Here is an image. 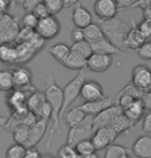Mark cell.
<instances>
[{
	"label": "cell",
	"instance_id": "836d02e7",
	"mask_svg": "<svg viewBox=\"0 0 151 158\" xmlns=\"http://www.w3.org/2000/svg\"><path fill=\"white\" fill-rule=\"evenodd\" d=\"M75 150H76V152H77L78 155H80V156H82V157L90 155V154L95 153L96 151H97L90 139L79 142V143H78L76 146H75Z\"/></svg>",
	"mask_w": 151,
	"mask_h": 158
},
{
	"label": "cell",
	"instance_id": "680465c9",
	"mask_svg": "<svg viewBox=\"0 0 151 158\" xmlns=\"http://www.w3.org/2000/svg\"><path fill=\"white\" fill-rule=\"evenodd\" d=\"M75 158H83V157H82V156H80V155H78V154H77L76 157H75Z\"/></svg>",
	"mask_w": 151,
	"mask_h": 158
},
{
	"label": "cell",
	"instance_id": "7c38bea8",
	"mask_svg": "<svg viewBox=\"0 0 151 158\" xmlns=\"http://www.w3.org/2000/svg\"><path fill=\"white\" fill-rule=\"evenodd\" d=\"M112 63V56L93 52V55L87 59L86 69L92 72H95V73H102L111 67Z\"/></svg>",
	"mask_w": 151,
	"mask_h": 158
},
{
	"label": "cell",
	"instance_id": "e575fe53",
	"mask_svg": "<svg viewBox=\"0 0 151 158\" xmlns=\"http://www.w3.org/2000/svg\"><path fill=\"white\" fill-rule=\"evenodd\" d=\"M27 151V148L24 145L20 144H14L10 147H8V149L5 152L6 158H23L25 153Z\"/></svg>",
	"mask_w": 151,
	"mask_h": 158
},
{
	"label": "cell",
	"instance_id": "681fc988",
	"mask_svg": "<svg viewBox=\"0 0 151 158\" xmlns=\"http://www.w3.org/2000/svg\"><path fill=\"white\" fill-rule=\"evenodd\" d=\"M23 158H42V156L39 151L35 148H29V149H27Z\"/></svg>",
	"mask_w": 151,
	"mask_h": 158
},
{
	"label": "cell",
	"instance_id": "7402d4cb",
	"mask_svg": "<svg viewBox=\"0 0 151 158\" xmlns=\"http://www.w3.org/2000/svg\"><path fill=\"white\" fill-rule=\"evenodd\" d=\"M46 103V98L44 94V91L35 90L28 97L27 100V107L30 112L36 115V117H39L40 110L43 107V105Z\"/></svg>",
	"mask_w": 151,
	"mask_h": 158
},
{
	"label": "cell",
	"instance_id": "83f0119b",
	"mask_svg": "<svg viewBox=\"0 0 151 158\" xmlns=\"http://www.w3.org/2000/svg\"><path fill=\"white\" fill-rule=\"evenodd\" d=\"M49 53L57 62H59L60 64H63L71 53V46L62 42L53 44L49 48Z\"/></svg>",
	"mask_w": 151,
	"mask_h": 158
},
{
	"label": "cell",
	"instance_id": "f6af8a7d",
	"mask_svg": "<svg viewBox=\"0 0 151 158\" xmlns=\"http://www.w3.org/2000/svg\"><path fill=\"white\" fill-rule=\"evenodd\" d=\"M142 128L143 131L145 132V135H151V111L144 116L142 122Z\"/></svg>",
	"mask_w": 151,
	"mask_h": 158
},
{
	"label": "cell",
	"instance_id": "ffe728a7",
	"mask_svg": "<svg viewBox=\"0 0 151 158\" xmlns=\"http://www.w3.org/2000/svg\"><path fill=\"white\" fill-rule=\"evenodd\" d=\"M92 47L94 52L104 53V55H109V56H114V55L124 56V52H122L117 46H115L106 37H103L102 39L98 40L97 42L92 43Z\"/></svg>",
	"mask_w": 151,
	"mask_h": 158
},
{
	"label": "cell",
	"instance_id": "4fadbf2b",
	"mask_svg": "<svg viewBox=\"0 0 151 158\" xmlns=\"http://www.w3.org/2000/svg\"><path fill=\"white\" fill-rule=\"evenodd\" d=\"M80 97L84 102H93L103 99L104 90L99 82L95 80H86L83 82L80 90Z\"/></svg>",
	"mask_w": 151,
	"mask_h": 158
},
{
	"label": "cell",
	"instance_id": "816d5d0a",
	"mask_svg": "<svg viewBox=\"0 0 151 158\" xmlns=\"http://www.w3.org/2000/svg\"><path fill=\"white\" fill-rule=\"evenodd\" d=\"M10 7L11 5L8 2H6L5 0H0V15L6 14Z\"/></svg>",
	"mask_w": 151,
	"mask_h": 158
},
{
	"label": "cell",
	"instance_id": "7dc6e473",
	"mask_svg": "<svg viewBox=\"0 0 151 158\" xmlns=\"http://www.w3.org/2000/svg\"><path fill=\"white\" fill-rule=\"evenodd\" d=\"M137 1L138 0H115L119 10H120V9L133 8Z\"/></svg>",
	"mask_w": 151,
	"mask_h": 158
},
{
	"label": "cell",
	"instance_id": "8992f818",
	"mask_svg": "<svg viewBox=\"0 0 151 158\" xmlns=\"http://www.w3.org/2000/svg\"><path fill=\"white\" fill-rule=\"evenodd\" d=\"M44 43L45 40L42 39L37 33L30 40L17 43L15 46H17L18 53H19L18 64H23V63L30 61L42 48Z\"/></svg>",
	"mask_w": 151,
	"mask_h": 158
},
{
	"label": "cell",
	"instance_id": "5bb4252c",
	"mask_svg": "<svg viewBox=\"0 0 151 158\" xmlns=\"http://www.w3.org/2000/svg\"><path fill=\"white\" fill-rule=\"evenodd\" d=\"M116 102L117 100L115 97H104L103 99L93 101V102H86L83 105H81V108L87 115L96 116L105 109L115 105Z\"/></svg>",
	"mask_w": 151,
	"mask_h": 158
},
{
	"label": "cell",
	"instance_id": "5b68a950",
	"mask_svg": "<svg viewBox=\"0 0 151 158\" xmlns=\"http://www.w3.org/2000/svg\"><path fill=\"white\" fill-rule=\"evenodd\" d=\"M20 30L17 18L8 12L0 15V44L14 43L17 41Z\"/></svg>",
	"mask_w": 151,
	"mask_h": 158
},
{
	"label": "cell",
	"instance_id": "60d3db41",
	"mask_svg": "<svg viewBox=\"0 0 151 158\" xmlns=\"http://www.w3.org/2000/svg\"><path fill=\"white\" fill-rule=\"evenodd\" d=\"M77 155V152L75 150V147L70 146V145L66 144L61 147V149L58 152L59 158H75Z\"/></svg>",
	"mask_w": 151,
	"mask_h": 158
},
{
	"label": "cell",
	"instance_id": "d6986e66",
	"mask_svg": "<svg viewBox=\"0 0 151 158\" xmlns=\"http://www.w3.org/2000/svg\"><path fill=\"white\" fill-rule=\"evenodd\" d=\"M31 94L24 89H20V88H15L11 91H9V94L6 97V104L9 107L10 111H15L23 106L27 105L28 97Z\"/></svg>",
	"mask_w": 151,
	"mask_h": 158
},
{
	"label": "cell",
	"instance_id": "d4e9b609",
	"mask_svg": "<svg viewBox=\"0 0 151 158\" xmlns=\"http://www.w3.org/2000/svg\"><path fill=\"white\" fill-rule=\"evenodd\" d=\"M146 110L144 108L142 101L141 100H136L135 102L132 104L131 106H128V108L122 110V113L128 120H131L135 125L140 121L142 116L144 115V112Z\"/></svg>",
	"mask_w": 151,
	"mask_h": 158
},
{
	"label": "cell",
	"instance_id": "bcb514c9",
	"mask_svg": "<svg viewBox=\"0 0 151 158\" xmlns=\"http://www.w3.org/2000/svg\"><path fill=\"white\" fill-rule=\"evenodd\" d=\"M42 1L43 0H25L22 6H23V8L26 10V12H32L33 9Z\"/></svg>",
	"mask_w": 151,
	"mask_h": 158
},
{
	"label": "cell",
	"instance_id": "f546056e",
	"mask_svg": "<svg viewBox=\"0 0 151 158\" xmlns=\"http://www.w3.org/2000/svg\"><path fill=\"white\" fill-rule=\"evenodd\" d=\"M83 31H84V39L89 41L90 43L97 42L98 40L105 37L102 28L100 27L99 24L96 23H92L90 25H89L87 27L84 28Z\"/></svg>",
	"mask_w": 151,
	"mask_h": 158
},
{
	"label": "cell",
	"instance_id": "11a10c76",
	"mask_svg": "<svg viewBox=\"0 0 151 158\" xmlns=\"http://www.w3.org/2000/svg\"><path fill=\"white\" fill-rule=\"evenodd\" d=\"M25 1V0H15V3H17V4H23V2Z\"/></svg>",
	"mask_w": 151,
	"mask_h": 158
},
{
	"label": "cell",
	"instance_id": "484cf974",
	"mask_svg": "<svg viewBox=\"0 0 151 158\" xmlns=\"http://www.w3.org/2000/svg\"><path fill=\"white\" fill-rule=\"evenodd\" d=\"M86 116L87 114L82 110L81 106H78V107H74L72 109H69L64 115V119L66 124L70 128H72L77 126L78 124H80L86 119Z\"/></svg>",
	"mask_w": 151,
	"mask_h": 158
},
{
	"label": "cell",
	"instance_id": "c3c4849f",
	"mask_svg": "<svg viewBox=\"0 0 151 158\" xmlns=\"http://www.w3.org/2000/svg\"><path fill=\"white\" fill-rule=\"evenodd\" d=\"M141 101H142V104L146 111L150 112L151 111V89L146 91V93H144Z\"/></svg>",
	"mask_w": 151,
	"mask_h": 158
},
{
	"label": "cell",
	"instance_id": "9f6ffc18",
	"mask_svg": "<svg viewBox=\"0 0 151 158\" xmlns=\"http://www.w3.org/2000/svg\"><path fill=\"white\" fill-rule=\"evenodd\" d=\"M124 158H132V156H131V153H130V154H127V155H125Z\"/></svg>",
	"mask_w": 151,
	"mask_h": 158
},
{
	"label": "cell",
	"instance_id": "d590c367",
	"mask_svg": "<svg viewBox=\"0 0 151 158\" xmlns=\"http://www.w3.org/2000/svg\"><path fill=\"white\" fill-rule=\"evenodd\" d=\"M43 3L46 6L50 15H58L65 7L63 0H43Z\"/></svg>",
	"mask_w": 151,
	"mask_h": 158
},
{
	"label": "cell",
	"instance_id": "1f68e13d",
	"mask_svg": "<svg viewBox=\"0 0 151 158\" xmlns=\"http://www.w3.org/2000/svg\"><path fill=\"white\" fill-rule=\"evenodd\" d=\"M131 152L132 151L121 145L111 144L109 147L106 148L104 158H124L127 154H130Z\"/></svg>",
	"mask_w": 151,
	"mask_h": 158
},
{
	"label": "cell",
	"instance_id": "f5cc1de1",
	"mask_svg": "<svg viewBox=\"0 0 151 158\" xmlns=\"http://www.w3.org/2000/svg\"><path fill=\"white\" fill-rule=\"evenodd\" d=\"M64 1L65 7H71V6H75L78 3H81L82 0H63Z\"/></svg>",
	"mask_w": 151,
	"mask_h": 158
},
{
	"label": "cell",
	"instance_id": "f35d334b",
	"mask_svg": "<svg viewBox=\"0 0 151 158\" xmlns=\"http://www.w3.org/2000/svg\"><path fill=\"white\" fill-rule=\"evenodd\" d=\"M119 93L131 94V96H133L135 99H137V100H141L143 97V94H144V91H142L138 87H136L133 83H132V82H130L128 85H125V86L122 88Z\"/></svg>",
	"mask_w": 151,
	"mask_h": 158
},
{
	"label": "cell",
	"instance_id": "e0dca14e",
	"mask_svg": "<svg viewBox=\"0 0 151 158\" xmlns=\"http://www.w3.org/2000/svg\"><path fill=\"white\" fill-rule=\"evenodd\" d=\"M71 19L75 27L82 28V29H84L86 27L93 23L92 14L81 3H78V4L73 6Z\"/></svg>",
	"mask_w": 151,
	"mask_h": 158
},
{
	"label": "cell",
	"instance_id": "ac0fdd59",
	"mask_svg": "<svg viewBox=\"0 0 151 158\" xmlns=\"http://www.w3.org/2000/svg\"><path fill=\"white\" fill-rule=\"evenodd\" d=\"M132 154H134L137 158H151V135H140L134 142Z\"/></svg>",
	"mask_w": 151,
	"mask_h": 158
},
{
	"label": "cell",
	"instance_id": "f1b7e54d",
	"mask_svg": "<svg viewBox=\"0 0 151 158\" xmlns=\"http://www.w3.org/2000/svg\"><path fill=\"white\" fill-rule=\"evenodd\" d=\"M14 73L9 69H0V90L9 93L15 89Z\"/></svg>",
	"mask_w": 151,
	"mask_h": 158
},
{
	"label": "cell",
	"instance_id": "91938a15",
	"mask_svg": "<svg viewBox=\"0 0 151 158\" xmlns=\"http://www.w3.org/2000/svg\"><path fill=\"white\" fill-rule=\"evenodd\" d=\"M15 4H17V3H15V0H12V6H14Z\"/></svg>",
	"mask_w": 151,
	"mask_h": 158
},
{
	"label": "cell",
	"instance_id": "ba28073f",
	"mask_svg": "<svg viewBox=\"0 0 151 158\" xmlns=\"http://www.w3.org/2000/svg\"><path fill=\"white\" fill-rule=\"evenodd\" d=\"M132 83L144 93L151 89V69L145 65H138L132 72Z\"/></svg>",
	"mask_w": 151,
	"mask_h": 158
},
{
	"label": "cell",
	"instance_id": "30bf717a",
	"mask_svg": "<svg viewBox=\"0 0 151 158\" xmlns=\"http://www.w3.org/2000/svg\"><path fill=\"white\" fill-rule=\"evenodd\" d=\"M14 73V80H15V88H20L28 91L29 94H32L33 91L37 90L34 85L32 84V72L29 68L25 66H20L12 70Z\"/></svg>",
	"mask_w": 151,
	"mask_h": 158
},
{
	"label": "cell",
	"instance_id": "2e32d148",
	"mask_svg": "<svg viewBox=\"0 0 151 158\" xmlns=\"http://www.w3.org/2000/svg\"><path fill=\"white\" fill-rule=\"evenodd\" d=\"M120 113H122V109L117 104H115V105L109 107L104 111L100 112L99 114L94 116V131H96L97 129L101 127L108 126L109 123L113 120V118L119 115Z\"/></svg>",
	"mask_w": 151,
	"mask_h": 158
},
{
	"label": "cell",
	"instance_id": "9c48e42d",
	"mask_svg": "<svg viewBox=\"0 0 151 158\" xmlns=\"http://www.w3.org/2000/svg\"><path fill=\"white\" fill-rule=\"evenodd\" d=\"M94 11L99 21H108L119 14V8L115 0H96Z\"/></svg>",
	"mask_w": 151,
	"mask_h": 158
},
{
	"label": "cell",
	"instance_id": "3957f363",
	"mask_svg": "<svg viewBox=\"0 0 151 158\" xmlns=\"http://www.w3.org/2000/svg\"><path fill=\"white\" fill-rule=\"evenodd\" d=\"M86 80V73L84 70H81L77 73L71 81H69L65 85L63 94H64V103L61 112V119L64 117L66 112L68 111L69 107L74 103V101L80 96V90L82 87L83 82Z\"/></svg>",
	"mask_w": 151,
	"mask_h": 158
},
{
	"label": "cell",
	"instance_id": "9a60e30c",
	"mask_svg": "<svg viewBox=\"0 0 151 158\" xmlns=\"http://www.w3.org/2000/svg\"><path fill=\"white\" fill-rule=\"evenodd\" d=\"M48 119H38L34 124L30 127L29 138L25 147L27 149L29 148H35V146L42 140L44 137L46 129H48Z\"/></svg>",
	"mask_w": 151,
	"mask_h": 158
},
{
	"label": "cell",
	"instance_id": "7bdbcfd3",
	"mask_svg": "<svg viewBox=\"0 0 151 158\" xmlns=\"http://www.w3.org/2000/svg\"><path fill=\"white\" fill-rule=\"evenodd\" d=\"M32 12L36 15L37 18L39 19V20H41V19H44V18L48 17V15H49V12L48 10V8H46V6L44 5V3H43V1L40 2L39 4L33 9Z\"/></svg>",
	"mask_w": 151,
	"mask_h": 158
},
{
	"label": "cell",
	"instance_id": "cb8c5ba5",
	"mask_svg": "<svg viewBox=\"0 0 151 158\" xmlns=\"http://www.w3.org/2000/svg\"><path fill=\"white\" fill-rule=\"evenodd\" d=\"M108 126L110 128H112L118 135H120L122 134H127L131 129H133L135 124L125 117L124 113H120L119 115L113 118Z\"/></svg>",
	"mask_w": 151,
	"mask_h": 158
},
{
	"label": "cell",
	"instance_id": "6f0895ef",
	"mask_svg": "<svg viewBox=\"0 0 151 158\" xmlns=\"http://www.w3.org/2000/svg\"><path fill=\"white\" fill-rule=\"evenodd\" d=\"M42 158H53V157L50 156V155H45V156H43Z\"/></svg>",
	"mask_w": 151,
	"mask_h": 158
},
{
	"label": "cell",
	"instance_id": "7a4b0ae2",
	"mask_svg": "<svg viewBox=\"0 0 151 158\" xmlns=\"http://www.w3.org/2000/svg\"><path fill=\"white\" fill-rule=\"evenodd\" d=\"M100 27L102 28L104 35L108 40L117 46L119 49L124 52V41L128 32L136 24L134 18L124 17L118 14L115 18L108 21H99Z\"/></svg>",
	"mask_w": 151,
	"mask_h": 158
},
{
	"label": "cell",
	"instance_id": "277c9868",
	"mask_svg": "<svg viewBox=\"0 0 151 158\" xmlns=\"http://www.w3.org/2000/svg\"><path fill=\"white\" fill-rule=\"evenodd\" d=\"M94 132V116L87 115L80 124L69 129L66 144L75 147L79 142L92 139Z\"/></svg>",
	"mask_w": 151,
	"mask_h": 158
},
{
	"label": "cell",
	"instance_id": "ab89813d",
	"mask_svg": "<svg viewBox=\"0 0 151 158\" xmlns=\"http://www.w3.org/2000/svg\"><path fill=\"white\" fill-rule=\"evenodd\" d=\"M116 100H117L116 104H117V105L120 107L122 110H124L125 108H128V106H131L137 99H135V98L133 96H131V94L119 93L117 99H116Z\"/></svg>",
	"mask_w": 151,
	"mask_h": 158
},
{
	"label": "cell",
	"instance_id": "52a82bcc",
	"mask_svg": "<svg viewBox=\"0 0 151 158\" xmlns=\"http://www.w3.org/2000/svg\"><path fill=\"white\" fill-rule=\"evenodd\" d=\"M35 32L45 41L52 40L61 32V23L56 18V15H49L48 17L39 20Z\"/></svg>",
	"mask_w": 151,
	"mask_h": 158
},
{
	"label": "cell",
	"instance_id": "d6a6232c",
	"mask_svg": "<svg viewBox=\"0 0 151 158\" xmlns=\"http://www.w3.org/2000/svg\"><path fill=\"white\" fill-rule=\"evenodd\" d=\"M12 132V137H14V140L17 144L20 145H26L28 138H29V134H30V126L28 125H19L17 126Z\"/></svg>",
	"mask_w": 151,
	"mask_h": 158
},
{
	"label": "cell",
	"instance_id": "4316f807",
	"mask_svg": "<svg viewBox=\"0 0 151 158\" xmlns=\"http://www.w3.org/2000/svg\"><path fill=\"white\" fill-rule=\"evenodd\" d=\"M86 62L87 59L83 58L80 55H78L76 52H71V53L69 55V56L66 59V61L63 63V66L67 69H70V70H77V71H81V70H86Z\"/></svg>",
	"mask_w": 151,
	"mask_h": 158
},
{
	"label": "cell",
	"instance_id": "74e56055",
	"mask_svg": "<svg viewBox=\"0 0 151 158\" xmlns=\"http://www.w3.org/2000/svg\"><path fill=\"white\" fill-rule=\"evenodd\" d=\"M137 53L144 61H151V40L145 41L142 46L137 49Z\"/></svg>",
	"mask_w": 151,
	"mask_h": 158
},
{
	"label": "cell",
	"instance_id": "b9f144b4",
	"mask_svg": "<svg viewBox=\"0 0 151 158\" xmlns=\"http://www.w3.org/2000/svg\"><path fill=\"white\" fill-rule=\"evenodd\" d=\"M138 29L146 40H151V21L143 19V21L138 24Z\"/></svg>",
	"mask_w": 151,
	"mask_h": 158
},
{
	"label": "cell",
	"instance_id": "603a6c76",
	"mask_svg": "<svg viewBox=\"0 0 151 158\" xmlns=\"http://www.w3.org/2000/svg\"><path fill=\"white\" fill-rule=\"evenodd\" d=\"M147 41L145 37L142 35V33L140 32V30L138 29V25L132 28L131 31L128 32L127 38L124 41V48L127 49H138L142 46V44Z\"/></svg>",
	"mask_w": 151,
	"mask_h": 158
},
{
	"label": "cell",
	"instance_id": "ee69618b",
	"mask_svg": "<svg viewBox=\"0 0 151 158\" xmlns=\"http://www.w3.org/2000/svg\"><path fill=\"white\" fill-rule=\"evenodd\" d=\"M71 39L73 42H79L84 39V31L82 28L74 27L71 31Z\"/></svg>",
	"mask_w": 151,
	"mask_h": 158
},
{
	"label": "cell",
	"instance_id": "8d00e7d4",
	"mask_svg": "<svg viewBox=\"0 0 151 158\" xmlns=\"http://www.w3.org/2000/svg\"><path fill=\"white\" fill-rule=\"evenodd\" d=\"M39 19L36 17L33 12H26L22 19V26L28 29L35 30L37 25H38Z\"/></svg>",
	"mask_w": 151,
	"mask_h": 158
},
{
	"label": "cell",
	"instance_id": "f907efd6",
	"mask_svg": "<svg viewBox=\"0 0 151 158\" xmlns=\"http://www.w3.org/2000/svg\"><path fill=\"white\" fill-rule=\"evenodd\" d=\"M134 7L141 8L142 10L151 8V0H138L136 4L134 5Z\"/></svg>",
	"mask_w": 151,
	"mask_h": 158
},
{
	"label": "cell",
	"instance_id": "8fae6325",
	"mask_svg": "<svg viewBox=\"0 0 151 158\" xmlns=\"http://www.w3.org/2000/svg\"><path fill=\"white\" fill-rule=\"evenodd\" d=\"M117 137L118 135L112 128H110L109 126H105V127L97 129L94 132L90 140H92L96 150L100 151L106 149L107 147H109L110 145L113 144V142L116 140Z\"/></svg>",
	"mask_w": 151,
	"mask_h": 158
},
{
	"label": "cell",
	"instance_id": "db71d44e",
	"mask_svg": "<svg viewBox=\"0 0 151 158\" xmlns=\"http://www.w3.org/2000/svg\"><path fill=\"white\" fill-rule=\"evenodd\" d=\"M83 158H100V157H99L98 154L95 152V153H93V154H90V155H87V156H84Z\"/></svg>",
	"mask_w": 151,
	"mask_h": 158
},
{
	"label": "cell",
	"instance_id": "44dd1931",
	"mask_svg": "<svg viewBox=\"0 0 151 158\" xmlns=\"http://www.w3.org/2000/svg\"><path fill=\"white\" fill-rule=\"evenodd\" d=\"M0 62L2 64H18L19 53L17 46L12 43L0 44Z\"/></svg>",
	"mask_w": 151,
	"mask_h": 158
},
{
	"label": "cell",
	"instance_id": "4dcf8cb0",
	"mask_svg": "<svg viewBox=\"0 0 151 158\" xmlns=\"http://www.w3.org/2000/svg\"><path fill=\"white\" fill-rule=\"evenodd\" d=\"M71 52H76L86 59H89L94 52L92 43H90L86 40L79 41V42H73V44L71 45Z\"/></svg>",
	"mask_w": 151,
	"mask_h": 158
},
{
	"label": "cell",
	"instance_id": "6da1fadb",
	"mask_svg": "<svg viewBox=\"0 0 151 158\" xmlns=\"http://www.w3.org/2000/svg\"><path fill=\"white\" fill-rule=\"evenodd\" d=\"M44 91L46 101L49 103L52 110V128L49 131L48 139L46 141V148H50L52 142L53 140L56 132L61 134V127H60V121H61V112L63 108V103H64V94L63 89L56 83L55 77L52 75H48L45 79L44 83Z\"/></svg>",
	"mask_w": 151,
	"mask_h": 158
}]
</instances>
